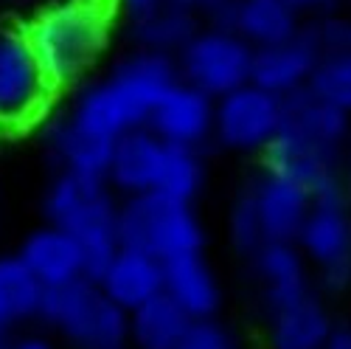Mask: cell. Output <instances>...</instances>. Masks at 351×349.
<instances>
[{
	"label": "cell",
	"mask_w": 351,
	"mask_h": 349,
	"mask_svg": "<svg viewBox=\"0 0 351 349\" xmlns=\"http://www.w3.org/2000/svg\"><path fill=\"white\" fill-rule=\"evenodd\" d=\"M301 32V12L292 0H239L237 34L253 48L284 43Z\"/></svg>",
	"instance_id": "24"
},
{
	"label": "cell",
	"mask_w": 351,
	"mask_h": 349,
	"mask_svg": "<svg viewBox=\"0 0 351 349\" xmlns=\"http://www.w3.org/2000/svg\"><path fill=\"white\" fill-rule=\"evenodd\" d=\"M178 349H237V346H233L228 327L217 322V318H208V322H194Z\"/></svg>",
	"instance_id": "28"
},
{
	"label": "cell",
	"mask_w": 351,
	"mask_h": 349,
	"mask_svg": "<svg viewBox=\"0 0 351 349\" xmlns=\"http://www.w3.org/2000/svg\"><path fill=\"white\" fill-rule=\"evenodd\" d=\"M253 51L256 48L242 34L202 25L178 54V71L197 91L222 99L250 82Z\"/></svg>",
	"instance_id": "8"
},
{
	"label": "cell",
	"mask_w": 351,
	"mask_h": 349,
	"mask_svg": "<svg viewBox=\"0 0 351 349\" xmlns=\"http://www.w3.org/2000/svg\"><path fill=\"white\" fill-rule=\"evenodd\" d=\"M6 349H56V346L45 335H17L9 341Z\"/></svg>",
	"instance_id": "32"
},
{
	"label": "cell",
	"mask_w": 351,
	"mask_h": 349,
	"mask_svg": "<svg viewBox=\"0 0 351 349\" xmlns=\"http://www.w3.org/2000/svg\"><path fill=\"white\" fill-rule=\"evenodd\" d=\"M48 147L53 158L60 161L62 172L76 174V178L87 181H104L110 174V161H112V147L115 144L101 141L90 133L79 130L68 119L56 122L48 133Z\"/></svg>",
	"instance_id": "20"
},
{
	"label": "cell",
	"mask_w": 351,
	"mask_h": 349,
	"mask_svg": "<svg viewBox=\"0 0 351 349\" xmlns=\"http://www.w3.org/2000/svg\"><path fill=\"white\" fill-rule=\"evenodd\" d=\"M40 322L71 349H130V313L96 279H79L45 293Z\"/></svg>",
	"instance_id": "5"
},
{
	"label": "cell",
	"mask_w": 351,
	"mask_h": 349,
	"mask_svg": "<svg viewBox=\"0 0 351 349\" xmlns=\"http://www.w3.org/2000/svg\"><path fill=\"white\" fill-rule=\"evenodd\" d=\"M228 240L242 256H253L261 245H265V231H261V220L256 212V200L250 192V183L239 189V194L230 203V214H228Z\"/></svg>",
	"instance_id": "27"
},
{
	"label": "cell",
	"mask_w": 351,
	"mask_h": 349,
	"mask_svg": "<svg viewBox=\"0 0 351 349\" xmlns=\"http://www.w3.org/2000/svg\"><path fill=\"white\" fill-rule=\"evenodd\" d=\"M194 12L206 28H228V32H237L239 0H199Z\"/></svg>",
	"instance_id": "30"
},
{
	"label": "cell",
	"mask_w": 351,
	"mask_h": 349,
	"mask_svg": "<svg viewBox=\"0 0 351 349\" xmlns=\"http://www.w3.org/2000/svg\"><path fill=\"white\" fill-rule=\"evenodd\" d=\"M202 181H206V166H202L199 150L169 147L166 144V158H163L160 181L155 192L180 203H191L199 194Z\"/></svg>",
	"instance_id": "25"
},
{
	"label": "cell",
	"mask_w": 351,
	"mask_h": 349,
	"mask_svg": "<svg viewBox=\"0 0 351 349\" xmlns=\"http://www.w3.org/2000/svg\"><path fill=\"white\" fill-rule=\"evenodd\" d=\"M119 209L110 183L87 181L60 172L45 192L43 212L45 220L82 245L87 259V279H99L110 259L119 254Z\"/></svg>",
	"instance_id": "4"
},
{
	"label": "cell",
	"mask_w": 351,
	"mask_h": 349,
	"mask_svg": "<svg viewBox=\"0 0 351 349\" xmlns=\"http://www.w3.org/2000/svg\"><path fill=\"white\" fill-rule=\"evenodd\" d=\"M214 115H217V99L178 79L155 107L146 127L169 147L199 150L214 135Z\"/></svg>",
	"instance_id": "14"
},
{
	"label": "cell",
	"mask_w": 351,
	"mask_h": 349,
	"mask_svg": "<svg viewBox=\"0 0 351 349\" xmlns=\"http://www.w3.org/2000/svg\"><path fill=\"white\" fill-rule=\"evenodd\" d=\"M256 212L267 243H295L312 212V189L289 174L265 169L250 181Z\"/></svg>",
	"instance_id": "13"
},
{
	"label": "cell",
	"mask_w": 351,
	"mask_h": 349,
	"mask_svg": "<svg viewBox=\"0 0 351 349\" xmlns=\"http://www.w3.org/2000/svg\"><path fill=\"white\" fill-rule=\"evenodd\" d=\"M324 349H351V324H337Z\"/></svg>",
	"instance_id": "33"
},
{
	"label": "cell",
	"mask_w": 351,
	"mask_h": 349,
	"mask_svg": "<svg viewBox=\"0 0 351 349\" xmlns=\"http://www.w3.org/2000/svg\"><path fill=\"white\" fill-rule=\"evenodd\" d=\"M199 28L202 23L197 12L171 0L169 6L158 9L155 14L130 23V34L141 51H155V54H166L178 60V54L186 48V43Z\"/></svg>",
	"instance_id": "22"
},
{
	"label": "cell",
	"mask_w": 351,
	"mask_h": 349,
	"mask_svg": "<svg viewBox=\"0 0 351 349\" xmlns=\"http://www.w3.org/2000/svg\"><path fill=\"white\" fill-rule=\"evenodd\" d=\"M174 3H183V6H189V9H197L199 0H174Z\"/></svg>",
	"instance_id": "36"
},
{
	"label": "cell",
	"mask_w": 351,
	"mask_h": 349,
	"mask_svg": "<svg viewBox=\"0 0 351 349\" xmlns=\"http://www.w3.org/2000/svg\"><path fill=\"white\" fill-rule=\"evenodd\" d=\"M306 91L324 104L351 115V51H326L320 56Z\"/></svg>",
	"instance_id": "26"
},
{
	"label": "cell",
	"mask_w": 351,
	"mask_h": 349,
	"mask_svg": "<svg viewBox=\"0 0 351 349\" xmlns=\"http://www.w3.org/2000/svg\"><path fill=\"white\" fill-rule=\"evenodd\" d=\"M32 273L43 282L45 290L65 287L79 279H87V259L82 245L68 234V231L56 228L51 223L34 228L17 251Z\"/></svg>",
	"instance_id": "16"
},
{
	"label": "cell",
	"mask_w": 351,
	"mask_h": 349,
	"mask_svg": "<svg viewBox=\"0 0 351 349\" xmlns=\"http://www.w3.org/2000/svg\"><path fill=\"white\" fill-rule=\"evenodd\" d=\"M320 56H324V48H320L315 32L312 28H301L295 37L253 51L250 82L265 87L267 93L289 99L309 87V79L320 63Z\"/></svg>",
	"instance_id": "11"
},
{
	"label": "cell",
	"mask_w": 351,
	"mask_h": 349,
	"mask_svg": "<svg viewBox=\"0 0 351 349\" xmlns=\"http://www.w3.org/2000/svg\"><path fill=\"white\" fill-rule=\"evenodd\" d=\"M163 158H166V144L149 127L124 133L112 147V161L107 174L110 189L124 197L155 192L160 181Z\"/></svg>",
	"instance_id": "15"
},
{
	"label": "cell",
	"mask_w": 351,
	"mask_h": 349,
	"mask_svg": "<svg viewBox=\"0 0 351 349\" xmlns=\"http://www.w3.org/2000/svg\"><path fill=\"white\" fill-rule=\"evenodd\" d=\"M115 3H119V9L127 14L130 23H135V20H143V17L155 14L158 9L169 6L171 0H115Z\"/></svg>",
	"instance_id": "31"
},
{
	"label": "cell",
	"mask_w": 351,
	"mask_h": 349,
	"mask_svg": "<svg viewBox=\"0 0 351 349\" xmlns=\"http://www.w3.org/2000/svg\"><path fill=\"white\" fill-rule=\"evenodd\" d=\"M194 322L166 293L130 313V349H178Z\"/></svg>",
	"instance_id": "23"
},
{
	"label": "cell",
	"mask_w": 351,
	"mask_h": 349,
	"mask_svg": "<svg viewBox=\"0 0 351 349\" xmlns=\"http://www.w3.org/2000/svg\"><path fill=\"white\" fill-rule=\"evenodd\" d=\"M45 293L48 290L20 254L0 256V327L12 333L14 327L40 318Z\"/></svg>",
	"instance_id": "21"
},
{
	"label": "cell",
	"mask_w": 351,
	"mask_h": 349,
	"mask_svg": "<svg viewBox=\"0 0 351 349\" xmlns=\"http://www.w3.org/2000/svg\"><path fill=\"white\" fill-rule=\"evenodd\" d=\"M351 135V115L324 104L309 91L284 99V122L267 155V169L289 174L309 189L332 178L337 153Z\"/></svg>",
	"instance_id": "2"
},
{
	"label": "cell",
	"mask_w": 351,
	"mask_h": 349,
	"mask_svg": "<svg viewBox=\"0 0 351 349\" xmlns=\"http://www.w3.org/2000/svg\"><path fill=\"white\" fill-rule=\"evenodd\" d=\"M51 91L25 34H0V127L32 124Z\"/></svg>",
	"instance_id": "10"
},
{
	"label": "cell",
	"mask_w": 351,
	"mask_h": 349,
	"mask_svg": "<svg viewBox=\"0 0 351 349\" xmlns=\"http://www.w3.org/2000/svg\"><path fill=\"white\" fill-rule=\"evenodd\" d=\"M335 318L329 307L320 302L317 293L289 304L284 310H276L267 315V349H324L332 330Z\"/></svg>",
	"instance_id": "19"
},
{
	"label": "cell",
	"mask_w": 351,
	"mask_h": 349,
	"mask_svg": "<svg viewBox=\"0 0 351 349\" xmlns=\"http://www.w3.org/2000/svg\"><path fill=\"white\" fill-rule=\"evenodd\" d=\"M96 282L121 310L132 313L163 293V262L132 248H119Z\"/></svg>",
	"instance_id": "18"
},
{
	"label": "cell",
	"mask_w": 351,
	"mask_h": 349,
	"mask_svg": "<svg viewBox=\"0 0 351 349\" xmlns=\"http://www.w3.org/2000/svg\"><path fill=\"white\" fill-rule=\"evenodd\" d=\"M119 240L121 248H132L169 262L186 254H202L206 228L191 209V203L149 192L121 200Z\"/></svg>",
	"instance_id": "6"
},
{
	"label": "cell",
	"mask_w": 351,
	"mask_h": 349,
	"mask_svg": "<svg viewBox=\"0 0 351 349\" xmlns=\"http://www.w3.org/2000/svg\"><path fill=\"white\" fill-rule=\"evenodd\" d=\"M180 79L178 60L135 48L101 82L87 85L65 119L79 130L115 144L124 133L149 124L155 107Z\"/></svg>",
	"instance_id": "1"
},
{
	"label": "cell",
	"mask_w": 351,
	"mask_h": 349,
	"mask_svg": "<svg viewBox=\"0 0 351 349\" xmlns=\"http://www.w3.org/2000/svg\"><path fill=\"white\" fill-rule=\"evenodd\" d=\"M107 25V9L99 0H65L32 20L25 40L53 91L73 85L96 63Z\"/></svg>",
	"instance_id": "3"
},
{
	"label": "cell",
	"mask_w": 351,
	"mask_h": 349,
	"mask_svg": "<svg viewBox=\"0 0 351 349\" xmlns=\"http://www.w3.org/2000/svg\"><path fill=\"white\" fill-rule=\"evenodd\" d=\"M250 268L258 284L265 315L315 293L309 259L295 243H265L250 256Z\"/></svg>",
	"instance_id": "12"
},
{
	"label": "cell",
	"mask_w": 351,
	"mask_h": 349,
	"mask_svg": "<svg viewBox=\"0 0 351 349\" xmlns=\"http://www.w3.org/2000/svg\"><path fill=\"white\" fill-rule=\"evenodd\" d=\"M163 293L191 322L217 318L222 307V284L202 254H186L163 262Z\"/></svg>",
	"instance_id": "17"
},
{
	"label": "cell",
	"mask_w": 351,
	"mask_h": 349,
	"mask_svg": "<svg viewBox=\"0 0 351 349\" xmlns=\"http://www.w3.org/2000/svg\"><path fill=\"white\" fill-rule=\"evenodd\" d=\"M320 48L326 51H351V17H326L309 25Z\"/></svg>",
	"instance_id": "29"
},
{
	"label": "cell",
	"mask_w": 351,
	"mask_h": 349,
	"mask_svg": "<svg viewBox=\"0 0 351 349\" xmlns=\"http://www.w3.org/2000/svg\"><path fill=\"white\" fill-rule=\"evenodd\" d=\"M295 245L317 268V279L329 293L351 287V212L337 174L312 189V212Z\"/></svg>",
	"instance_id": "7"
},
{
	"label": "cell",
	"mask_w": 351,
	"mask_h": 349,
	"mask_svg": "<svg viewBox=\"0 0 351 349\" xmlns=\"http://www.w3.org/2000/svg\"><path fill=\"white\" fill-rule=\"evenodd\" d=\"M284 122V99L253 82L217 99L214 138L230 153H267Z\"/></svg>",
	"instance_id": "9"
},
{
	"label": "cell",
	"mask_w": 351,
	"mask_h": 349,
	"mask_svg": "<svg viewBox=\"0 0 351 349\" xmlns=\"http://www.w3.org/2000/svg\"><path fill=\"white\" fill-rule=\"evenodd\" d=\"M295 3V9L304 14V12H312V9H324V6H329L332 0H292Z\"/></svg>",
	"instance_id": "34"
},
{
	"label": "cell",
	"mask_w": 351,
	"mask_h": 349,
	"mask_svg": "<svg viewBox=\"0 0 351 349\" xmlns=\"http://www.w3.org/2000/svg\"><path fill=\"white\" fill-rule=\"evenodd\" d=\"M9 341H12V338H9V330L0 327V349H6V346H9Z\"/></svg>",
	"instance_id": "35"
}]
</instances>
